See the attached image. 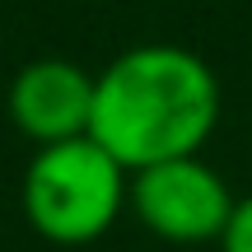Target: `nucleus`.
<instances>
[{
	"instance_id": "f257e3e1",
	"label": "nucleus",
	"mask_w": 252,
	"mask_h": 252,
	"mask_svg": "<svg viewBox=\"0 0 252 252\" xmlns=\"http://www.w3.org/2000/svg\"><path fill=\"white\" fill-rule=\"evenodd\" d=\"M220 75L206 56L178 42H140L112 56L98 75L89 135L126 173H140L201 154L220 126Z\"/></svg>"
},
{
	"instance_id": "f03ea898",
	"label": "nucleus",
	"mask_w": 252,
	"mask_h": 252,
	"mask_svg": "<svg viewBox=\"0 0 252 252\" xmlns=\"http://www.w3.org/2000/svg\"><path fill=\"white\" fill-rule=\"evenodd\" d=\"M24 220L56 248L98 243L131 201V173L94 135L42 145L24 173Z\"/></svg>"
},
{
	"instance_id": "7ed1b4c3",
	"label": "nucleus",
	"mask_w": 252,
	"mask_h": 252,
	"mask_svg": "<svg viewBox=\"0 0 252 252\" xmlns=\"http://www.w3.org/2000/svg\"><path fill=\"white\" fill-rule=\"evenodd\" d=\"M126 206L135 210V220L154 238L196 248V243L224 238L238 196L201 154H187V159L150 163V168L131 173V201Z\"/></svg>"
},
{
	"instance_id": "20e7f679",
	"label": "nucleus",
	"mask_w": 252,
	"mask_h": 252,
	"mask_svg": "<svg viewBox=\"0 0 252 252\" xmlns=\"http://www.w3.org/2000/svg\"><path fill=\"white\" fill-rule=\"evenodd\" d=\"M94 89L98 75H89L84 65L65 56H37L9 80V122L37 150L80 140L94 126Z\"/></svg>"
},
{
	"instance_id": "39448f33",
	"label": "nucleus",
	"mask_w": 252,
	"mask_h": 252,
	"mask_svg": "<svg viewBox=\"0 0 252 252\" xmlns=\"http://www.w3.org/2000/svg\"><path fill=\"white\" fill-rule=\"evenodd\" d=\"M220 248H224V252H252V196H243L234 206V220H229Z\"/></svg>"
}]
</instances>
